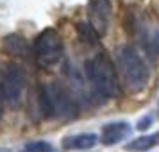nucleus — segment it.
Returning <instances> with one entry per match:
<instances>
[{"instance_id": "obj_1", "label": "nucleus", "mask_w": 159, "mask_h": 152, "mask_svg": "<svg viewBox=\"0 0 159 152\" xmlns=\"http://www.w3.org/2000/svg\"><path fill=\"white\" fill-rule=\"evenodd\" d=\"M34 100L38 104L36 113L41 120L52 118V120L66 122V120L77 118V113H79V108L73 97L59 82H47L43 86H39Z\"/></svg>"}, {"instance_id": "obj_2", "label": "nucleus", "mask_w": 159, "mask_h": 152, "mask_svg": "<svg viewBox=\"0 0 159 152\" xmlns=\"http://www.w3.org/2000/svg\"><path fill=\"white\" fill-rule=\"evenodd\" d=\"M88 82L91 84L95 95H98L106 100H113L120 97V82H118V73L115 70L113 61L109 59L107 54H97L91 59L86 61L84 66Z\"/></svg>"}, {"instance_id": "obj_3", "label": "nucleus", "mask_w": 159, "mask_h": 152, "mask_svg": "<svg viewBox=\"0 0 159 152\" xmlns=\"http://www.w3.org/2000/svg\"><path fill=\"white\" fill-rule=\"evenodd\" d=\"M118 68L122 73V79L130 93H141L147 90L150 81V70L145 65L143 58L138 54L136 48L129 45H123L116 52Z\"/></svg>"}, {"instance_id": "obj_4", "label": "nucleus", "mask_w": 159, "mask_h": 152, "mask_svg": "<svg viewBox=\"0 0 159 152\" xmlns=\"http://www.w3.org/2000/svg\"><path fill=\"white\" fill-rule=\"evenodd\" d=\"M63 38L56 29H45L41 34H38L32 43V56L36 59V65L41 68H50L57 65L63 59Z\"/></svg>"}, {"instance_id": "obj_5", "label": "nucleus", "mask_w": 159, "mask_h": 152, "mask_svg": "<svg viewBox=\"0 0 159 152\" xmlns=\"http://www.w3.org/2000/svg\"><path fill=\"white\" fill-rule=\"evenodd\" d=\"M23 91H25V73L18 65L9 63L4 66L0 73V93L4 97V102L16 108L22 102Z\"/></svg>"}, {"instance_id": "obj_6", "label": "nucleus", "mask_w": 159, "mask_h": 152, "mask_svg": "<svg viewBox=\"0 0 159 152\" xmlns=\"http://www.w3.org/2000/svg\"><path fill=\"white\" fill-rule=\"evenodd\" d=\"M89 27L98 38L107 36L113 20V0H89L86 7Z\"/></svg>"}, {"instance_id": "obj_7", "label": "nucleus", "mask_w": 159, "mask_h": 152, "mask_svg": "<svg viewBox=\"0 0 159 152\" xmlns=\"http://www.w3.org/2000/svg\"><path fill=\"white\" fill-rule=\"evenodd\" d=\"M136 34L139 38L141 48L145 50V54L152 59L159 58V34L156 29H152L150 23L141 22L136 25Z\"/></svg>"}, {"instance_id": "obj_8", "label": "nucleus", "mask_w": 159, "mask_h": 152, "mask_svg": "<svg viewBox=\"0 0 159 152\" xmlns=\"http://www.w3.org/2000/svg\"><path fill=\"white\" fill-rule=\"evenodd\" d=\"M130 132H132V127L127 122H109L102 127L100 143L106 147L118 145L120 141L127 140L130 136Z\"/></svg>"}, {"instance_id": "obj_9", "label": "nucleus", "mask_w": 159, "mask_h": 152, "mask_svg": "<svg viewBox=\"0 0 159 152\" xmlns=\"http://www.w3.org/2000/svg\"><path fill=\"white\" fill-rule=\"evenodd\" d=\"M100 141V138L93 132H79L63 138V149L65 150H88L93 149Z\"/></svg>"}, {"instance_id": "obj_10", "label": "nucleus", "mask_w": 159, "mask_h": 152, "mask_svg": "<svg viewBox=\"0 0 159 152\" xmlns=\"http://www.w3.org/2000/svg\"><path fill=\"white\" fill-rule=\"evenodd\" d=\"M0 48H2L4 54L13 56V58H25L29 54V43L20 34H7V36L2 39Z\"/></svg>"}, {"instance_id": "obj_11", "label": "nucleus", "mask_w": 159, "mask_h": 152, "mask_svg": "<svg viewBox=\"0 0 159 152\" xmlns=\"http://www.w3.org/2000/svg\"><path fill=\"white\" fill-rule=\"evenodd\" d=\"M154 147H159V131L152 132V134H145V136H139L136 140H132L125 145L127 150L132 152H143V150H150Z\"/></svg>"}, {"instance_id": "obj_12", "label": "nucleus", "mask_w": 159, "mask_h": 152, "mask_svg": "<svg viewBox=\"0 0 159 152\" xmlns=\"http://www.w3.org/2000/svg\"><path fill=\"white\" fill-rule=\"evenodd\" d=\"M20 152H56V147H54L50 141L36 140V141H30V143L23 145Z\"/></svg>"}, {"instance_id": "obj_13", "label": "nucleus", "mask_w": 159, "mask_h": 152, "mask_svg": "<svg viewBox=\"0 0 159 152\" xmlns=\"http://www.w3.org/2000/svg\"><path fill=\"white\" fill-rule=\"evenodd\" d=\"M152 120H154V116H152V115H147V116H143V118H139V120H138L136 129H138V131L148 129V127L152 125Z\"/></svg>"}, {"instance_id": "obj_14", "label": "nucleus", "mask_w": 159, "mask_h": 152, "mask_svg": "<svg viewBox=\"0 0 159 152\" xmlns=\"http://www.w3.org/2000/svg\"><path fill=\"white\" fill-rule=\"evenodd\" d=\"M2 108H4V97L0 93V118H2Z\"/></svg>"}, {"instance_id": "obj_15", "label": "nucleus", "mask_w": 159, "mask_h": 152, "mask_svg": "<svg viewBox=\"0 0 159 152\" xmlns=\"http://www.w3.org/2000/svg\"><path fill=\"white\" fill-rule=\"evenodd\" d=\"M0 152H11L9 149H4V147H0Z\"/></svg>"}]
</instances>
